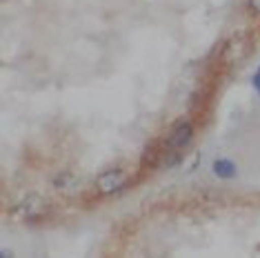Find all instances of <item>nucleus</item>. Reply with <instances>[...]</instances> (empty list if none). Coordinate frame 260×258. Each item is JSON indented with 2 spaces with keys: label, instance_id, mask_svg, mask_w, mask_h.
<instances>
[{
  "label": "nucleus",
  "instance_id": "obj_1",
  "mask_svg": "<svg viewBox=\"0 0 260 258\" xmlns=\"http://www.w3.org/2000/svg\"><path fill=\"white\" fill-rule=\"evenodd\" d=\"M47 212H49V205H47L45 198L38 196V194H31V196H27L25 201L18 203V207L14 209V216L16 218H20V220L34 222V220L43 218Z\"/></svg>",
  "mask_w": 260,
  "mask_h": 258
},
{
  "label": "nucleus",
  "instance_id": "obj_2",
  "mask_svg": "<svg viewBox=\"0 0 260 258\" xmlns=\"http://www.w3.org/2000/svg\"><path fill=\"white\" fill-rule=\"evenodd\" d=\"M125 180H127V174L122 169H107V172H103L96 178V189L100 194H105V196H111V194L120 191L125 187Z\"/></svg>",
  "mask_w": 260,
  "mask_h": 258
},
{
  "label": "nucleus",
  "instance_id": "obj_3",
  "mask_svg": "<svg viewBox=\"0 0 260 258\" xmlns=\"http://www.w3.org/2000/svg\"><path fill=\"white\" fill-rule=\"evenodd\" d=\"M191 138H193V125L189 120H182L169 132L167 147L169 149H182V147H187V145L191 143Z\"/></svg>",
  "mask_w": 260,
  "mask_h": 258
},
{
  "label": "nucleus",
  "instance_id": "obj_4",
  "mask_svg": "<svg viewBox=\"0 0 260 258\" xmlns=\"http://www.w3.org/2000/svg\"><path fill=\"white\" fill-rule=\"evenodd\" d=\"M214 174L222 180H229V178H236L238 169H236V165L229 160V158H218V160L214 163Z\"/></svg>",
  "mask_w": 260,
  "mask_h": 258
},
{
  "label": "nucleus",
  "instance_id": "obj_5",
  "mask_svg": "<svg viewBox=\"0 0 260 258\" xmlns=\"http://www.w3.org/2000/svg\"><path fill=\"white\" fill-rule=\"evenodd\" d=\"M74 185H76V176H74V174L62 172V174H58L56 178H54V187H56L58 191H62V194H67Z\"/></svg>",
  "mask_w": 260,
  "mask_h": 258
},
{
  "label": "nucleus",
  "instance_id": "obj_6",
  "mask_svg": "<svg viewBox=\"0 0 260 258\" xmlns=\"http://www.w3.org/2000/svg\"><path fill=\"white\" fill-rule=\"evenodd\" d=\"M180 163H182V156H180V151H178V149H171L169 154H167V158H165V163H162V165L167 167V169H171V167L180 165Z\"/></svg>",
  "mask_w": 260,
  "mask_h": 258
},
{
  "label": "nucleus",
  "instance_id": "obj_7",
  "mask_svg": "<svg viewBox=\"0 0 260 258\" xmlns=\"http://www.w3.org/2000/svg\"><path fill=\"white\" fill-rule=\"evenodd\" d=\"M247 5H249L253 14H260V0H247Z\"/></svg>",
  "mask_w": 260,
  "mask_h": 258
},
{
  "label": "nucleus",
  "instance_id": "obj_8",
  "mask_svg": "<svg viewBox=\"0 0 260 258\" xmlns=\"http://www.w3.org/2000/svg\"><path fill=\"white\" fill-rule=\"evenodd\" d=\"M253 87H256V91L260 93V69H258V74L253 76Z\"/></svg>",
  "mask_w": 260,
  "mask_h": 258
}]
</instances>
